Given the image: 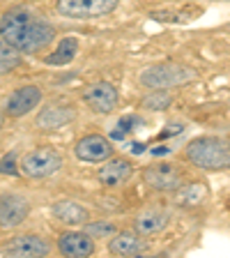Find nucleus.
I'll list each match as a JSON object with an SVG mask.
<instances>
[{"mask_svg": "<svg viewBox=\"0 0 230 258\" xmlns=\"http://www.w3.org/2000/svg\"><path fill=\"white\" fill-rule=\"evenodd\" d=\"M0 37L21 53H37L55 39V28L39 14L19 7L0 16Z\"/></svg>", "mask_w": 230, "mask_h": 258, "instance_id": "1", "label": "nucleus"}, {"mask_svg": "<svg viewBox=\"0 0 230 258\" xmlns=\"http://www.w3.org/2000/svg\"><path fill=\"white\" fill-rule=\"evenodd\" d=\"M189 164L203 168V171H225L230 168V141L214 139V136H203L193 139L187 145Z\"/></svg>", "mask_w": 230, "mask_h": 258, "instance_id": "2", "label": "nucleus"}, {"mask_svg": "<svg viewBox=\"0 0 230 258\" xmlns=\"http://www.w3.org/2000/svg\"><path fill=\"white\" fill-rule=\"evenodd\" d=\"M193 79H196V72L180 62L152 64L140 74V83L145 88H150V90H171V88L187 86Z\"/></svg>", "mask_w": 230, "mask_h": 258, "instance_id": "3", "label": "nucleus"}, {"mask_svg": "<svg viewBox=\"0 0 230 258\" xmlns=\"http://www.w3.org/2000/svg\"><path fill=\"white\" fill-rule=\"evenodd\" d=\"M120 0H58L60 16L74 19V21H88V19H99V16L111 14L118 7Z\"/></svg>", "mask_w": 230, "mask_h": 258, "instance_id": "4", "label": "nucleus"}, {"mask_svg": "<svg viewBox=\"0 0 230 258\" xmlns=\"http://www.w3.org/2000/svg\"><path fill=\"white\" fill-rule=\"evenodd\" d=\"M60 168H62V157L53 148L30 150L21 159V171L28 177H48V175H53V173H58Z\"/></svg>", "mask_w": 230, "mask_h": 258, "instance_id": "5", "label": "nucleus"}, {"mask_svg": "<svg viewBox=\"0 0 230 258\" xmlns=\"http://www.w3.org/2000/svg\"><path fill=\"white\" fill-rule=\"evenodd\" d=\"M145 184L155 191H175L184 182L182 171L173 164H155V166L145 168L143 173Z\"/></svg>", "mask_w": 230, "mask_h": 258, "instance_id": "6", "label": "nucleus"}, {"mask_svg": "<svg viewBox=\"0 0 230 258\" xmlns=\"http://www.w3.org/2000/svg\"><path fill=\"white\" fill-rule=\"evenodd\" d=\"M30 215V203L21 194H3L0 196V228H16Z\"/></svg>", "mask_w": 230, "mask_h": 258, "instance_id": "7", "label": "nucleus"}, {"mask_svg": "<svg viewBox=\"0 0 230 258\" xmlns=\"http://www.w3.org/2000/svg\"><path fill=\"white\" fill-rule=\"evenodd\" d=\"M42 88L39 86H21L16 88L10 95L5 104V113L10 118H23L28 113H32L35 108L42 104Z\"/></svg>", "mask_w": 230, "mask_h": 258, "instance_id": "8", "label": "nucleus"}, {"mask_svg": "<svg viewBox=\"0 0 230 258\" xmlns=\"http://www.w3.org/2000/svg\"><path fill=\"white\" fill-rule=\"evenodd\" d=\"M83 99H86V104L92 108V111L102 113V115L113 113L120 104L118 88L113 86V83H106V81H99V83L88 88V90L83 92Z\"/></svg>", "mask_w": 230, "mask_h": 258, "instance_id": "9", "label": "nucleus"}, {"mask_svg": "<svg viewBox=\"0 0 230 258\" xmlns=\"http://www.w3.org/2000/svg\"><path fill=\"white\" fill-rule=\"evenodd\" d=\"M74 155H76V159L88 161V164L106 161L108 157H113V143H111V139H106L102 134H88L76 143Z\"/></svg>", "mask_w": 230, "mask_h": 258, "instance_id": "10", "label": "nucleus"}, {"mask_svg": "<svg viewBox=\"0 0 230 258\" xmlns=\"http://www.w3.org/2000/svg\"><path fill=\"white\" fill-rule=\"evenodd\" d=\"M5 256H19V258H42L51 253V247L48 242L39 235H32V233H26V235L12 237L5 244Z\"/></svg>", "mask_w": 230, "mask_h": 258, "instance_id": "11", "label": "nucleus"}, {"mask_svg": "<svg viewBox=\"0 0 230 258\" xmlns=\"http://www.w3.org/2000/svg\"><path fill=\"white\" fill-rule=\"evenodd\" d=\"M131 175H134V166L127 159H120V157H108L106 164L97 173V177H99V182L104 187H120Z\"/></svg>", "mask_w": 230, "mask_h": 258, "instance_id": "12", "label": "nucleus"}, {"mask_svg": "<svg viewBox=\"0 0 230 258\" xmlns=\"http://www.w3.org/2000/svg\"><path fill=\"white\" fill-rule=\"evenodd\" d=\"M58 249L62 256H74V258H88L95 253V242L88 233H64L58 240Z\"/></svg>", "mask_w": 230, "mask_h": 258, "instance_id": "13", "label": "nucleus"}, {"mask_svg": "<svg viewBox=\"0 0 230 258\" xmlns=\"http://www.w3.org/2000/svg\"><path fill=\"white\" fill-rule=\"evenodd\" d=\"M71 120H74V108H69V106H46L37 115L35 124H37L42 132H55V129L67 127Z\"/></svg>", "mask_w": 230, "mask_h": 258, "instance_id": "14", "label": "nucleus"}, {"mask_svg": "<svg viewBox=\"0 0 230 258\" xmlns=\"http://www.w3.org/2000/svg\"><path fill=\"white\" fill-rule=\"evenodd\" d=\"M53 217L60 221V224H67V226H86L88 219H90V212H88L83 205L74 203V201H58V203L51 208Z\"/></svg>", "mask_w": 230, "mask_h": 258, "instance_id": "15", "label": "nucleus"}, {"mask_svg": "<svg viewBox=\"0 0 230 258\" xmlns=\"http://www.w3.org/2000/svg\"><path fill=\"white\" fill-rule=\"evenodd\" d=\"M143 249H145V244L140 242L138 233H131V231L115 233L111 237V242H108V251L113 256H138Z\"/></svg>", "mask_w": 230, "mask_h": 258, "instance_id": "16", "label": "nucleus"}, {"mask_svg": "<svg viewBox=\"0 0 230 258\" xmlns=\"http://www.w3.org/2000/svg\"><path fill=\"white\" fill-rule=\"evenodd\" d=\"M168 224V212L166 210H159V208H150V210H143L136 219V231L140 235H152V233H159L161 228H166Z\"/></svg>", "mask_w": 230, "mask_h": 258, "instance_id": "17", "label": "nucleus"}, {"mask_svg": "<svg viewBox=\"0 0 230 258\" xmlns=\"http://www.w3.org/2000/svg\"><path fill=\"white\" fill-rule=\"evenodd\" d=\"M209 196V189L203 182H189V184H180L175 189V201L177 205H184V208H196V205H203Z\"/></svg>", "mask_w": 230, "mask_h": 258, "instance_id": "18", "label": "nucleus"}, {"mask_svg": "<svg viewBox=\"0 0 230 258\" xmlns=\"http://www.w3.org/2000/svg\"><path fill=\"white\" fill-rule=\"evenodd\" d=\"M76 51H79V42H76L74 37L60 39L58 48H55V53L53 55H46V64H55V67H60V64H69L71 60H74Z\"/></svg>", "mask_w": 230, "mask_h": 258, "instance_id": "19", "label": "nucleus"}, {"mask_svg": "<svg viewBox=\"0 0 230 258\" xmlns=\"http://www.w3.org/2000/svg\"><path fill=\"white\" fill-rule=\"evenodd\" d=\"M21 64V51L0 37V74H10Z\"/></svg>", "mask_w": 230, "mask_h": 258, "instance_id": "20", "label": "nucleus"}, {"mask_svg": "<svg viewBox=\"0 0 230 258\" xmlns=\"http://www.w3.org/2000/svg\"><path fill=\"white\" fill-rule=\"evenodd\" d=\"M171 102H173V97L166 90H155L152 95H147L143 99V106L147 111H164V108L171 106Z\"/></svg>", "mask_w": 230, "mask_h": 258, "instance_id": "21", "label": "nucleus"}, {"mask_svg": "<svg viewBox=\"0 0 230 258\" xmlns=\"http://www.w3.org/2000/svg\"><path fill=\"white\" fill-rule=\"evenodd\" d=\"M86 233L90 237H113L118 228L111 221H95V224H86Z\"/></svg>", "mask_w": 230, "mask_h": 258, "instance_id": "22", "label": "nucleus"}, {"mask_svg": "<svg viewBox=\"0 0 230 258\" xmlns=\"http://www.w3.org/2000/svg\"><path fill=\"white\" fill-rule=\"evenodd\" d=\"M0 173H5V175H16V173H19L14 152H7V155L0 159Z\"/></svg>", "mask_w": 230, "mask_h": 258, "instance_id": "23", "label": "nucleus"}, {"mask_svg": "<svg viewBox=\"0 0 230 258\" xmlns=\"http://www.w3.org/2000/svg\"><path fill=\"white\" fill-rule=\"evenodd\" d=\"M134 124H143V120L136 118V115H127V118H122L118 122V129L122 132V134H127V132H131V129H136Z\"/></svg>", "mask_w": 230, "mask_h": 258, "instance_id": "24", "label": "nucleus"}, {"mask_svg": "<svg viewBox=\"0 0 230 258\" xmlns=\"http://www.w3.org/2000/svg\"><path fill=\"white\" fill-rule=\"evenodd\" d=\"M171 152V148H157V150H152V155H168Z\"/></svg>", "mask_w": 230, "mask_h": 258, "instance_id": "25", "label": "nucleus"}, {"mask_svg": "<svg viewBox=\"0 0 230 258\" xmlns=\"http://www.w3.org/2000/svg\"><path fill=\"white\" fill-rule=\"evenodd\" d=\"M145 148H143V143H134V152H143Z\"/></svg>", "mask_w": 230, "mask_h": 258, "instance_id": "26", "label": "nucleus"}]
</instances>
